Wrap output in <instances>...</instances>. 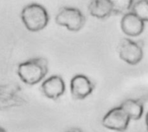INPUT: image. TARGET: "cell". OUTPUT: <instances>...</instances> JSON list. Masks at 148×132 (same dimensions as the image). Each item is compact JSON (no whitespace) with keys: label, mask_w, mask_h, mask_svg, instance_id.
I'll return each instance as SVG.
<instances>
[{"label":"cell","mask_w":148,"mask_h":132,"mask_svg":"<svg viewBox=\"0 0 148 132\" xmlns=\"http://www.w3.org/2000/svg\"><path fill=\"white\" fill-rule=\"evenodd\" d=\"M21 19L28 30L37 32L47 26L49 22V14L42 5L33 3L26 5L23 9Z\"/></svg>","instance_id":"7a4b0ae2"},{"label":"cell","mask_w":148,"mask_h":132,"mask_svg":"<svg viewBox=\"0 0 148 132\" xmlns=\"http://www.w3.org/2000/svg\"><path fill=\"white\" fill-rule=\"evenodd\" d=\"M95 90V84L84 74L75 75L70 81V93L72 97L77 100L88 98Z\"/></svg>","instance_id":"8992f818"},{"label":"cell","mask_w":148,"mask_h":132,"mask_svg":"<svg viewBox=\"0 0 148 132\" xmlns=\"http://www.w3.org/2000/svg\"><path fill=\"white\" fill-rule=\"evenodd\" d=\"M120 107L126 112L130 120H139L143 116L144 102L142 99H126L121 103Z\"/></svg>","instance_id":"9c48e42d"},{"label":"cell","mask_w":148,"mask_h":132,"mask_svg":"<svg viewBox=\"0 0 148 132\" xmlns=\"http://www.w3.org/2000/svg\"><path fill=\"white\" fill-rule=\"evenodd\" d=\"M0 132H6V131L3 129V128H2V127H0Z\"/></svg>","instance_id":"5bb4252c"},{"label":"cell","mask_w":148,"mask_h":132,"mask_svg":"<svg viewBox=\"0 0 148 132\" xmlns=\"http://www.w3.org/2000/svg\"><path fill=\"white\" fill-rule=\"evenodd\" d=\"M86 22L83 13L77 8L62 7L56 16V22L67 28L69 31L76 32L82 29Z\"/></svg>","instance_id":"3957f363"},{"label":"cell","mask_w":148,"mask_h":132,"mask_svg":"<svg viewBox=\"0 0 148 132\" xmlns=\"http://www.w3.org/2000/svg\"><path fill=\"white\" fill-rule=\"evenodd\" d=\"M42 94L48 99L56 100L63 95L66 86L63 79L59 75H53L46 79L41 85Z\"/></svg>","instance_id":"52a82bcc"},{"label":"cell","mask_w":148,"mask_h":132,"mask_svg":"<svg viewBox=\"0 0 148 132\" xmlns=\"http://www.w3.org/2000/svg\"><path fill=\"white\" fill-rule=\"evenodd\" d=\"M129 123V118L120 106L111 109L102 118V125L105 128L118 132L126 131Z\"/></svg>","instance_id":"5b68a950"},{"label":"cell","mask_w":148,"mask_h":132,"mask_svg":"<svg viewBox=\"0 0 148 132\" xmlns=\"http://www.w3.org/2000/svg\"><path fill=\"white\" fill-rule=\"evenodd\" d=\"M88 10L91 16L99 19L107 18L113 13V8L108 0H91Z\"/></svg>","instance_id":"30bf717a"},{"label":"cell","mask_w":148,"mask_h":132,"mask_svg":"<svg viewBox=\"0 0 148 132\" xmlns=\"http://www.w3.org/2000/svg\"><path fill=\"white\" fill-rule=\"evenodd\" d=\"M144 43L141 41H134L130 38H123L119 44L118 53L120 58L127 64L137 65L144 56Z\"/></svg>","instance_id":"277c9868"},{"label":"cell","mask_w":148,"mask_h":132,"mask_svg":"<svg viewBox=\"0 0 148 132\" xmlns=\"http://www.w3.org/2000/svg\"><path fill=\"white\" fill-rule=\"evenodd\" d=\"M66 132H82L80 129H78V128H73V129H70V130H69L68 131Z\"/></svg>","instance_id":"4fadbf2b"},{"label":"cell","mask_w":148,"mask_h":132,"mask_svg":"<svg viewBox=\"0 0 148 132\" xmlns=\"http://www.w3.org/2000/svg\"><path fill=\"white\" fill-rule=\"evenodd\" d=\"M121 27L122 31L127 35L136 37L143 33L145 29V22L132 12H127L124 14L121 19Z\"/></svg>","instance_id":"ba28073f"},{"label":"cell","mask_w":148,"mask_h":132,"mask_svg":"<svg viewBox=\"0 0 148 132\" xmlns=\"http://www.w3.org/2000/svg\"><path fill=\"white\" fill-rule=\"evenodd\" d=\"M113 8V13L126 14L127 13L133 4L134 0H108Z\"/></svg>","instance_id":"7c38bea8"},{"label":"cell","mask_w":148,"mask_h":132,"mask_svg":"<svg viewBox=\"0 0 148 132\" xmlns=\"http://www.w3.org/2000/svg\"><path fill=\"white\" fill-rule=\"evenodd\" d=\"M48 71L49 63L47 59L43 57L27 60L17 67V75L23 83L29 86H34L42 81Z\"/></svg>","instance_id":"6da1fadb"},{"label":"cell","mask_w":148,"mask_h":132,"mask_svg":"<svg viewBox=\"0 0 148 132\" xmlns=\"http://www.w3.org/2000/svg\"><path fill=\"white\" fill-rule=\"evenodd\" d=\"M132 13L144 22L148 21V2L147 0H140L132 6Z\"/></svg>","instance_id":"8fae6325"}]
</instances>
